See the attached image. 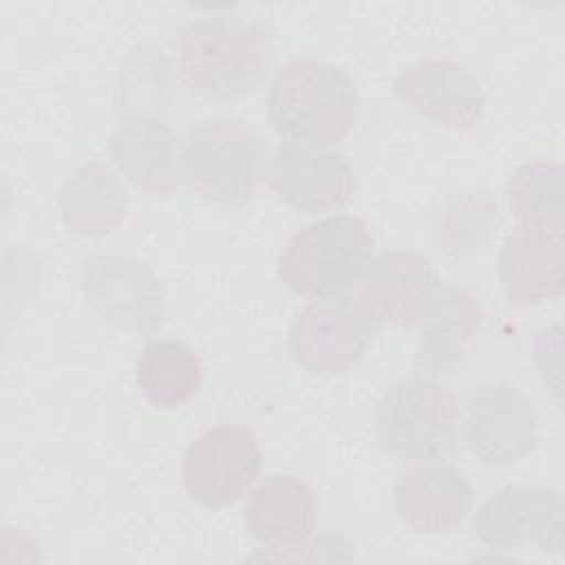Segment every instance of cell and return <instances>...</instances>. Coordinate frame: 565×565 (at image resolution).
<instances>
[{
    "label": "cell",
    "mask_w": 565,
    "mask_h": 565,
    "mask_svg": "<svg viewBox=\"0 0 565 565\" xmlns=\"http://www.w3.org/2000/svg\"><path fill=\"white\" fill-rule=\"evenodd\" d=\"M108 152L137 190L152 196H170L177 190L179 143L166 121L148 115L124 117L110 135Z\"/></svg>",
    "instance_id": "obj_16"
},
{
    "label": "cell",
    "mask_w": 565,
    "mask_h": 565,
    "mask_svg": "<svg viewBox=\"0 0 565 565\" xmlns=\"http://www.w3.org/2000/svg\"><path fill=\"white\" fill-rule=\"evenodd\" d=\"M395 97L428 121L455 130H472L486 106L477 75L446 57H424L404 66L393 82Z\"/></svg>",
    "instance_id": "obj_11"
},
{
    "label": "cell",
    "mask_w": 565,
    "mask_h": 565,
    "mask_svg": "<svg viewBox=\"0 0 565 565\" xmlns=\"http://www.w3.org/2000/svg\"><path fill=\"white\" fill-rule=\"evenodd\" d=\"M481 322L477 298L455 285L439 282L430 309L419 322L413 366L424 377L450 375L463 360Z\"/></svg>",
    "instance_id": "obj_17"
},
{
    "label": "cell",
    "mask_w": 565,
    "mask_h": 565,
    "mask_svg": "<svg viewBox=\"0 0 565 565\" xmlns=\"http://www.w3.org/2000/svg\"><path fill=\"white\" fill-rule=\"evenodd\" d=\"M497 269L512 307L556 300L565 289L563 225L519 223L499 247Z\"/></svg>",
    "instance_id": "obj_12"
},
{
    "label": "cell",
    "mask_w": 565,
    "mask_h": 565,
    "mask_svg": "<svg viewBox=\"0 0 565 565\" xmlns=\"http://www.w3.org/2000/svg\"><path fill=\"white\" fill-rule=\"evenodd\" d=\"M267 181L278 201L305 214L342 207L355 188L353 170L340 152L300 143H285L274 152Z\"/></svg>",
    "instance_id": "obj_13"
},
{
    "label": "cell",
    "mask_w": 565,
    "mask_h": 565,
    "mask_svg": "<svg viewBox=\"0 0 565 565\" xmlns=\"http://www.w3.org/2000/svg\"><path fill=\"white\" fill-rule=\"evenodd\" d=\"M135 380L143 399L157 411L185 406L203 384V366L192 347L179 340H154L135 362Z\"/></svg>",
    "instance_id": "obj_20"
},
{
    "label": "cell",
    "mask_w": 565,
    "mask_h": 565,
    "mask_svg": "<svg viewBox=\"0 0 565 565\" xmlns=\"http://www.w3.org/2000/svg\"><path fill=\"white\" fill-rule=\"evenodd\" d=\"M358 110L351 75L329 62L300 57L282 64L267 95L274 130L289 143L327 148L347 137Z\"/></svg>",
    "instance_id": "obj_2"
},
{
    "label": "cell",
    "mask_w": 565,
    "mask_h": 565,
    "mask_svg": "<svg viewBox=\"0 0 565 565\" xmlns=\"http://www.w3.org/2000/svg\"><path fill=\"white\" fill-rule=\"evenodd\" d=\"M382 327L384 320L353 291L307 305L294 318L287 342L305 371L333 377L366 355Z\"/></svg>",
    "instance_id": "obj_6"
},
{
    "label": "cell",
    "mask_w": 565,
    "mask_h": 565,
    "mask_svg": "<svg viewBox=\"0 0 565 565\" xmlns=\"http://www.w3.org/2000/svg\"><path fill=\"white\" fill-rule=\"evenodd\" d=\"M318 505L311 488L291 475H269L243 508L245 530L271 550L302 543L316 530Z\"/></svg>",
    "instance_id": "obj_18"
},
{
    "label": "cell",
    "mask_w": 565,
    "mask_h": 565,
    "mask_svg": "<svg viewBox=\"0 0 565 565\" xmlns=\"http://www.w3.org/2000/svg\"><path fill=\"white\" fill-rule=\"evenodd\" d=\"M439 282L426 256L393 249L366 265L355 291L384 322L415 327L430 309Z\"/></svg>",
    "instance_id": "obj_14"
},
{
    "label": "cell",
    "mask_w": 565,
    "mask_h": 565,
    "mask_svg": "<svg viewBox=\"0 0 565 565\" xmlns=\"http://www.w3.org/2000/svg\"><path fill=\"white\" fill-rule=\"evenodd\" d=\"M497 223V203L486 194H468L450 199L441 207V221L435 232L439 243L446 245L444 249L461 254L463 249H475V245L479 247Z\"/></svg>",
    "instance_id": "obj_22"
},
{
    "label": "cell",
    "mask_w": 565,
    "mask_h": 565,
    "mask_svg": "<svg viewBox=\"0 0 565 565\" xmlns=\"http://www.w3.org/2000/svg\"><path fill=\"white\" fill-rule=\"evenodd\" d=\"M563 497L552 488L505 486L479 505L475 532L481 543L499 552L527 545L563 552Z\"/></svg>",
    "instance_id": "obj_10"
},
{
    "label": "cell",
    "mask_w": 565,
    "mask_h": 565,
    "mask_svg": "<svg viewBox=\"0 0 565 565\" xmlns=\"http://www.w3.org/2000/svg\"><path fill=\"white\" fill-rule=\"evenodd\" d=\"M64 225L82 236L113 232L128 214V192L104 163H86L60 190Z\"/></svg>",
    "instance_id": "obj_19"
},
{
    "label": "cell",
    "mask_w": 565,
    "mask_h": 565,
    "mask_svg": "<svg viewBox=\"0 0 565 565\" xmlns=\"http://www.w3.org/2000/svg\"><path fill=\"white\" fill-rule=\"evenodd\" d=\"M373 254L360 216L335 214L298 230L278 256V278L298 296L331 298L358 285Z\"/></svg>",
    "instance_id": "obj_4"
},
{
    "label": "cell",
    "mask_w": 565,
    "mask_h": 565,
    "mask_svg": "<svg viewBox=\"0 0 565 565\" xmlns=\"http://www.w3.org/2000/svg\"><path fill=\"white\" fill-rule=\"evenodd\" d=\"M472 486L450 463L417 461L395 483L399 521L417 534H441L459 525L472 510Z\"/></svg>",
    "instance_id": "obj_15"
},
{
    "label": "cell",
    "mask_w": 565,
    "mask_h": 565,
    "mask_svg": "<svg viewBox=\"0 0 565 565\" xmlns=\"http://www.w3.org/2000/svg\"><path fill=\"white\" fill-rule=\"evenodd\" d=\"M79 285L95 316L121 331L150 335L168 320L166 291L157 274L135 258L93 254L82 265Z\"/></svg>",
    "instance_id": "obj_7"
},
{
    "label": "cell",
    "mask_w": 565,
    "mask_h": 565,
    "mask_svg": "<svg viewBox=\"0 0 565 565\" xmlns=\"http://www.w3.org/2000/svg\"><path fill=\"white\" fill-rule=\"evenodd\" d=\"M508 201L521 223L563 225V168L547 161L521 166L508 181Z\"/></svg>",
    "instance_id": "obj_21"
},
{
    "label": "cell",
    "mask_w": 565,
    "mask_h": 565,
    "mask_svg": "<svg viewBox=\"0 0 565 565\" xmlns=\"http://www.w3.org/2000/svg\"><path fill=\"white\" fill-rule=\"evenodd\" d=\"M463 444L486 466H512L539 444V415L514 386H479L463 413Z\"/></svg>",
    "instance_id": "obj_9"
},
{
    "label": "cell",
    "mask_w": 565,
    "mask_h": 565,
    "mask_svg": "<svg viewBox=\"0 0 565 565\" xmlns=\"http://www.w3.org/2000/svg\"><path fill=\"white\" fill-rule=\"evenodd\" d=\"M263 452L247 426H216L199 435L183 455L181 481L188 497L212 510L234 505L260 475Z\"/></svg>",
    "instance_id": "obj_8"
},
{
    "label": "cell",
    "mask_w": 565,
    "mask_h": 565,
    "mask_svg": "<svg viewBox=\"0 0 565 565\" xmlns=\"http://www.w3.org/2000/svg\"><path fill=\"white\" fill-rule=\"evenodd\" d=\"M265 139L241 119H201L183 141L179 177L210 205L241 207L267 172Z\"/></svg>",
    "instance_id": "obj_3"
},
{
    "label": "cell",
    "mask_w": 565,
    "mask_h": 565,
    "mask_svg": "<svg viewBox=\"0 0 565 565\" xmlns=\"http://www.w3.org/2000/svg\"><path fill=\"white\" fill-rule=\"evenodd\" d=\"M269 31L236 15L188 22L174 38L177 73L183 86L210 102L256 93L274 66Z\"/></svg>",
    "instance_id": "obj_1"
},
{
    "label": "cell",
    "mask_w": 565,
    "mask_h": 565,
    "mask_svg": "<svg viewBox=\"0 0 565 565\" xmlns=\"http://www.w3.org/2000/svg\"><path fill=\"white\" fill-rule=\"evenodd\" d=\"M459 404L433 377L415 375L384 391L375 411V435L384 452L402 461H430L455 450Z\"/></svg>",
    "instance_id": "obj_5"
}]
</instances>
